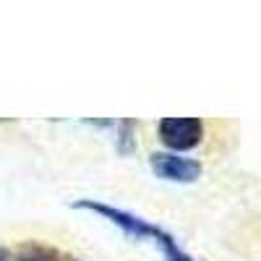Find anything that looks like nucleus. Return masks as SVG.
<instances>
[{
  "label": "nucleus",
  "mask_w": 261,
  "mask_h": 261,
  "mask_svg": "<svg viewBox=\"0 0 261 261\" xmlns=\"http://www.w3.org/2000/svg\"><path fill=\"white\" fill-rule=\"evenodd\" d=\"M18 261H45L42 256H27V258H18Z\"/></svg>",
  "instance_id": "nucleus-4"
},
{
  "label": "nucleus",
  "mask_w": 261,
  "mask_h": 261,
  "mask_svg": "<svg viewBox=\"0 0 261 261\" xmlns=\"http://www.w3.org/2000/svg\"><path fill=\"white\" fill-rule=\"evenodd\" d=\"M151 170L154 175L170 183H193L201 178V162L191 160V157H180L172 154V151H157L151 154Z\"/></svg>",
  "instance_id": "nucleus-3"
},
{
  "label": "nucleus",
  "mask_w": 261,
  "mask_h": 261,
  "mask_svg": "<svg viewBox=\"0 0 261 261\" xmlns=\"http://www.w3.org/2000/svg\"><path fill=\"white\" fill-rule=\"evenodd\" d=\"M0 261H3V253H0Z\"/></svg>",
  "instance_id": "nucleus-5"
},
{
  "label": "nucleus",
  "mask_w": 261,
  "mask_h": 261,
  "mask_svg": "<svg viewBox=\"0 0 261 261\" xmlns=\"http://www.w3.org/2000/svg\"><path fill=\"white\" fill-rule=\"evenodd\" d=\"M157 136L172 154H178L199 146L204 139V123L199 118H165L157 125Z\"/></svg>",
  "instance_id": "nucleus-2"
},
{
  "label": "nucleus",
  "mask_w": 261,
  "mask_h": 261,
  "mask_svg": "<svg viewBox=\"0 0 261 261\" xmlns=\"http://www.w3.org/2000/svg\"><path fill=\"white\" fill-rule=\"evenodd\" d=\"M73 206L105 217L107 222H113L115 227H120L125 235L136 238V241H151L162 251L165 261H191V256L186 251H180V246L175 243V238H172L170 232H165L157 225H151L149 220H141V217H136L134 212H125V209H118V206H107L102 201H89V199L76 201Z\"/></svg>",
  "instance_id": "nucleus-1"
}]
</instances>
